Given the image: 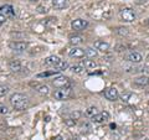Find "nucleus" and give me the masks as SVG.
<instances>
[{"label":"nucleus","instance_id":"21","mask_svg":"<svg viewBox=\"0 0 149 140\" xmlns=\"http://www.w3.org/2000/svg\"><path fill=\"white\" fill-rule=\"evenodd\" d=\"M82 63H83V66L86 67V69H92V68L97 67V63L93 61V60H85Z\"/></svg>","mask_w":149,"mask_h":140},{"label":"nucleus","instance_id":"26","mask_svg":"<svg viewBox=\"0 0 149 140\" xmlns=\"http://www.w3.org/2000/svg\"><path fill=\"white\" fill-rule=\"evenodd\" d=\"M9 113H10V109H9L5 104H0V114L6 115V114H9Z\"/></svg>","mask_w":149,"mask_h":140},{"label":"nucleus","instance_id":"17","mask_svg":"<svg viewBox=\"0 0 149 140\" xmlns=\"http://www.w3.org/2000/svg\"><path fill=\"white\" fill-rule=\"evenodd\" d=\"M70 69H71V72L76 73V74H82L85 72L86 67L83 66V63H77V64H73V66L70 67Z\"/></svg>","mask_w":149,"mask_h":140},{"label":"nucleus","instance_id":"14","mask_svg":"<svg viewBox=\"0 0 149 140\" xmlns=\"http://www.w3.org/2000/svg\"><path fill=\"white\" fill-rule=\"evenodd\" d=\"M52 6L56 10H63L68 6V1L67 0H52Z\"/></svg>","mask_w":149,"mask_h":140},{"label":"nucleus","instance_id":"34","mask_svg":"<svg viewBox=\"0 0 149 140\" xmlns=\"http://www.w3.org/2000/svg\"><path fill=\"white\" fill-rule=\"evenodd\" d=\"M55 140H63V139H62V137H61V135H57V137L55 138Z\"/></svg>","mask_w":149,"mask_h":140},{"label":"nucleus","instance_id":"12","mask_svg":"<svg viewBox=\"0 0 149 140\" xmlns=\"http://www.w3.org/2000/svg\"><path fill=\"white\" fill-rule=\"evenodd\" d=\"M60 62H61V60H60L57 56H49V57L45 60V64H46V66H49V67H55V68L58 66Z\"/></svg>","mask_w":149,"mask_h":140},{"label":"nucleus","instance_id":"27","mask_svg":"<svg viewBox=\"0 0 149 140\" xmlns=\"http://www.w3.org/2000/svg\"><path fill=\"white\" fill-rule=\"evenodd\" d=\"M81 115H82L81 112L76 110V112H72V113L70 114V118H72V119H74V120H77V119H80V116H81Z\"/></svg>","mask_w":149,"mask_h":140},{"label":"nucleus","instance_id":"7","mask_svg":"<svg viewBox=\"0 0 149 140\" xmlns=\"http://www.w3.org/2000/svg\"><path fill=\"white\" fill-rule=\"evenodd\" d=\"M104 97H106L108 100L114 102V100H117V99H118L119 93H118V91H117V88L109 87V88H107V89L104 91Z\"/></svg>","mask_w":149,"mask_h":140},{"label":"nucleus","instance_id":"18","mask_svg":"<svg viewBox=\"0 0 149 140\" xmlns=\"http://www.w3.org/2000/svg\"><path fill=\"white\" fill-rule=\"evenodd\" d=\"M60 71L58 69H52V71H46V72H42V73H39L37 74V78H47V77H54V76H58Z\"/></svg>","mask_w":149,"mask_h":140},{"label":"nucleus","instance_id":"5","mask_svg":"<svg viewBox=\"0 0 149 140\" xmlns=\"http://www.w3.org/2000/svg\"><path fill=\"white\" fill-rule=\"evenodd\" d=\"M52 85L56 88H66V87H71V81L65 76H57L56 78H54Z\"/></svg>","mask_w":149,"mask_h":140},{"label":"nucleus","instance_id":"23","mask_svg":"<svg viewBox=\"0 0 149 140\" xmlns=\"http://www.w3.org/2000/svg\"><path fill=\"white\" fill-rule=\"evenodd\" d=\"M97 113H98V110H97L96 107H90V108L86 110V114H87L88 116H91V118H92L93 115H96Z\"/></svg>","mask_w":149,"mask_h":140},{"label":"nucleus","instance_id":"6","mask_svg":"<svg viewBox=\"0 0 149 140\" xmlns=\"http://www.w3.org/2000/svg\"><path fill=\"white\" fill-rule=\"evenodd\" d=\"M88 26V21L87 20H83V19H76L71 22V27L76 31H82L85 30L86 27Z\"/></svg>","mask_w":149,"mask_h":140},{"label":"nucleus","instance_id":"24","mask_svg":"<svg viewBox=\"0 0 149 140\" xmlns=\"http://www.w3.org/2000/svg\"><path fill=\"white\" fill-rule=\"evenodd\" d=\"M66 68H68V63L65 62V61H62V60H61V62L58 63V66L56 67V69H58V71H65Z\"/></svg>","mask_w":149,"mask_h":140},{"label":"nucleus","instance_id":"13","mask_svg":"<svg viewBox=\"0 0 149 140\" xmlns=\"http://www.w3.org/2000/svg\"><path fill=\"white\" fill-rule=\"evenodd\" d=\"M31 86L35 88L36 92H39L40 94H42V96H47L49 93H50L49 87L45 86V85H39V83H31Z\"/></svg>","mask_w":149,"mask_h":140},{"label":"nucleus","instance_id":"31","mask_svg":"<svg viewBox=\"0 0 149 140\" xmlns=\"http://www.w3.org/2000/svg\"><path fill=\"white\" fill-rule=\"evenodd\" d=\"M90 129H91V125L86 123L85 125H82V133H87V132H90Z\"/></svg>","mask_w":149,"mask_h":140},{"label":"nucleus","instance_id":"32","mask_svg":"<svg viewBox=\"0 0 149 140\" xmlns=\"http://www.w3.org/2000/svg\"><path fill=\"white\" fill-rule=\"evenodd\" d=\"M5 21H6V16L4 15V14L0 12V26H1V25L4 24V22H5Z\"/></svg>","mask_w":149,"mask_h":140},{"label":"nucleus","instance_id":"35","mask_svg":"<svg viewBox=\"0 0 149 140\" xmlns=\"http://www.w3.org/2000/svg\"><path fill=\"white\" fill-rule=\"evenodd\" d=\"M146 24H147V25H149V19H148V20L146 21Z\"/></svg>","mask_w":149,"mask_h":140},{"label":"nucleus","instance_id":"36","mask_svg":"<svg viewBox=\"0 0 149 140\" xmlns=\"http://www.w3.org/2000/svg\"><path fill=\"white\" fill-rule=\"evenodd\" d=\"M30 1H39V0H30Z\"/></svg>","mask_w":149,"mask_h":140},{"label":"nucleus","instance_id":"3","mask_svg":"<svg viewBox=\"0 0 149 140\" xmlns=\"http://www.w3.org/2000/svg\"><path fill=\"white\" fill-rule=\"evenodd\" d=\"M120 17H122V20L124 22H132L136 20V12H134L133 9H130V8H124L120 10Z\"/></svg>","mask_w":149,"mask_h":140},{"label":"nucleus","instance_id":"30","mask_svg":"<svg viewBox=\"0 0 149 140\" xmlns=\"http://www.w3.org/2000/svg\"><path fill=\"white\" fill-rule=\"evenodd\" d=\"M76 122H77V120H74V119H72V118L65 119V123H66L67 125H70V127H71V125H74V124H76Z\"/></svg>","mask_w":149,"mask_h":140},{"label":"nucleus","instance_id":"16","mask_svg":"<svg viewBox=\"0 0 149 140\" xmlns=\"http://www.w3.org/2000/svg\"><path fill=\"white\" fill-rule=\"evenodd\" d=\"M9 68L11 69V72L17 73V72H20L21 69H22V66H21V63L19 62V61L14 60V61H11L10 63H9Z\"/></svg>","mask_w":149,"mask_h":140},{"label":"nucleus","instance_id":"9","mask_svg":"<svg viewBox=\"0 0 149 140\" xmlns=\"http://www.w3.org/2000/svg\"><path fill=\"white\" fill-rule=\"evenodd\" d=\"M85 55V50L80 47H72L68 50V56L72 58H82Z\"/></svg>","mask_w":149,"mask_h":140},{"label":"nucleus","instance_id":"10","mask_svg":"<svg viewBox=\"0 0 149 140\" xmlns=\"http://www.w3.org/2000/svg\"><path fill=\"white\" fill-rule=\"evenodd\" d=\"M93 47H95L97 51H101V52H107L109 50V44L108 42H104V41H95L93 44Z\"/></svg>","mask_w":149,"mask_h":140},{"label":"nucleus","instance_id":"2","mask_svg":"<svg viewBox=\"0 0 149 140\" xmlns=\"http://www.w3.org/2000/svg\"><path fill=\"white\" fill-rule=\"evenodd\" d=\"M72 88L71 87H66V88H57V91H55L54 93V98L57 100H63L71 96Z\"/></svg>","mask_w":149,"mask_h":140},{"label":"nucleus","instance_id":"15","mask_svg":"<svg viewBox=\"0 0 149 140\" xmlns=\"http://www.w3.org/2000/svg\"><path fill=\"white\" fill-rule=\"evenodd\" d=\"M134 83H136L137 86H141V87H146L149 85V77L148 76H139L134 79Z\"/></svg>","mask_w":149,"mask_h":140},{"label":"nucleus","instance_id":"22","mask_svg":"<svg viewBox=\"0 0 149 140\" xmlns=\"http://www.w3.org/2000/svg\"><path fill=\"white\" fill-rule=\"evenodd\" d=\"M82 41H83V40H82L81 36H73V37H71V39H70V42H71V45H73V46L82 44Z\"/></svg>","mask_w":149,"mask_h":140},{"label":"nucleus","instance_id":"4","mask_svg":"<svg viewBox=\"0 0 149 140\" xmlns=\"http://www.w3.org/2000/svg\"><path fill=\"white\" fill-rule=\"evenodd\" d=\"M9 47H10L14 52H24V51L27 50V47H29V44L25 42V41H13V42L9 44Z\"/></svg>","mask_w":149,"mask_h":140},{"label":"nucleus","instance_id":"11","mask_svg":"<svg viewBox=\"0 0 149 140\" xmlns=\"http://www.w3.org/2000/svg\"><path fill=\"white\" fill-rule=\"evenodd\" d=\"M142 60H143V56L139 52H129L127 55V61H129V62L139 63V62H142Z\"/></svg>","mask_w":149,"mask_h":140},{"label":"nucleus","instance_id":"1","mask_svg":"<svg viewBox=\"0 0 149 140\" xmlns=\"http://www.w3.org/2000/svg\"><path fill=\"white\" fill-rule=\"evenodd\" d=\"M10 104L13 105V108L16 110H25L27 107H29L30 102L26 96L21 94V93H14L10 97Z\"/></svg>","mask_w":149,"mask_h":140},{"label":"nucleus","instance_id":"25","mask_svg":"<svg viewBox=\"0 0 149 140\" xmlns=\"http://www.w3.org/2000/svg\"><path fill=\"white\" fill-rule=\"evenodd\" d=\"M8 92H9V87H8V86H5V85H1V86H0V97L6 96Z\"/></svg>","mask_w":149,"mask_h":140},{"label":"nucleus","instance_id":"8","mask_svg":"<svg viewBox=\"0 0 149 140\" xmlns=\"http://www.w3.org/2000/svg\"><path fill=\"white\" fill-rule=\"evenodd\" d=\"M109 119V113L108 112H100V113H97L96 115L92 116V122L95 123H103V122H107V120Z\"/></svg>","mask_w":149,"mask_h":140},{"label":"nucleus","instance_id":"33","mask_svg":"<svg viewBox=\"0 0 149 140\" xmlns=\"http://www.w3.org/2000/svg\"><path fill=\"white\" fill-rule=\"evenodd\" d=\"M39 12H46V8H39Z\"/></svg>","mask_w":149,"mask_h":140},{"label":"nucleus","instance_id":"29","mask_svg":"<svg viewBox=\"0 0 149 140\" xmlns=\"http://www.w3.org/2000/svg\"><path fill=\"white\" fill-rule=\"evenodd\" d=\"M133 97H136V96H133L132 93H123V94H122V99L124 102H129V98H133Z\"/></svg>","mask_w":149,"mask_h":140},{"label":"nucleus","instance_id":"20","mask_svg":"<svg viewBox=\"0 0 149 140\" xmlns=\"http://www.w3.org/2000/svg\"><path fill=\"white\" fill-rule=\"evenodd\" d=\"M85 53H86V56H87L88 58H95V57H97V50L95 47H87L85 50Z\"/></svg>","mask_w":149,"mask_h":140},{"label":"nucleus","instance_id":"19","mask_svg":"<svg viewBox=\"0 0 149 140\" xmlns=\"http://www.w3.org/2000/svg\"><path fill=\"white\" fill-rule=\"evenodd\" d=\"M0 12H4L5 15H11V16H14L15 15V10H14V8L11 6V5H1L0 6Z\"/></svg>","mask_w":149,"mask_h":140},{"label":"nucleus","instance_id":"28","mask_svg":"<svg viewBox=\"0 0 149 140\" xmlns=\"http://www.w3.org/2000/svg\"><path fill=\"white\" fill-rule=\"evenodd\" d=\"M117 34L118 35H128V29H125V27H118L117 29Z\"/></svg>","mask_w":149,"mask_h":140}]
</instances>
